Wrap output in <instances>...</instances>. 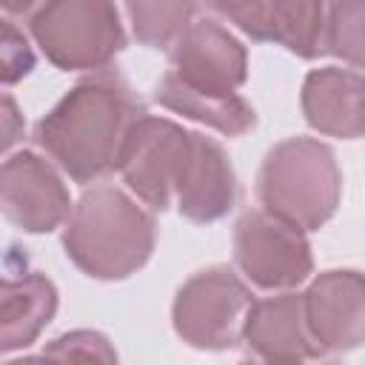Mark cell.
Listing matches in <instances>:
<instances>
[{
    "label": "cell",
    "instance_id": "1",
    "mask_svg": "<svg viewBox=\"0 0 365 365\" xmlns=\"http://www.w3.org/2000/svg\"><path fill=\"white\" fill-rule=\"evenodd\" d=\"M145 103L117 71H97L71 86L34 125V143L80 185L117 168Z\"/></svg>",
    "mask_w": 365,
    "mask_h": 365
},
{
    "label": "cell",
    "instance_id": "2",
    "mask_svg": "<svg viewBox=\"0 0 365 365\" xmlns=\"http://www.w3.org/2000/svg\"><path fill=\"white\" fill-rule=\"evenodd\" d=\"M154 214L117 185L88 188L63 231L66 257L91 279L117 282L137 274L154 254Z\"/></svg>",
    "mask_w": 365,
    "mask_h": 365
},
{
    "label": "cell",
    "instance_id": "3",
    "mask_svg": "<svg viewBox=\"0 0 365 365\" xmlns=\"http://www.w3.org/2000/svg\"><path fill=\"white\" fill-rule=\"evenodd\" d=\"M257 194L262 211L299 228L319 231L339 205L342 171L331 145L314 137L277 143L259 168Z\"/></svg>",
    "mask_w": 365,
    "mask_h": 365
},
{
    "label": "cell",
    "instance_id": "4",
    "mask_svg": "<svg viewBox=\"0 0 365 365\" xmlns=\"http://www.w3.org/2000/svg\"><path fill=\"white\" fill-rule=\"evenodd\" d=\"M26 26L46 54L63 71H103L125 48L120 9L106 0H54L40 3Z\"/></svg>",
    "mask_w": 365,
    "mask_h": 365
},
{
    "label": "cell",
    "instance_id": "5",
    "mask_svg": "<svg viewBox=\"0 0 365 365\" xmlns=\"http://www.w3.org/2000/svg\"><path fill=\"white\" fill-rule=\"evenodd\" d=\"M257 299L228 265L191 274L171 305V322L182 342L197 351H228L240 345L248 311Z\"/></svg>",
    "mask_w": 365,
    "mask_h": 365
},
{
    "label": "cell",
    "instance_id": "6",
    "mask_svg": "<svg viewBox=\"0 0 365 365\" xmlns=\"http://www.w3.org/2000/svg\"><path fill=\"white\" fill-rule=\"evenodd\" d=\"M234 262L242 277L265 291H291L314 271L305 231L268 211H245L234 225Z\"/></svg>",
    "mask_w": 365,
    "mask_h": 365
},
{
    "label": "cell",
    "instance_id": "7",
    "mask_svg": "<svg viewBox=\"0 0 365 365\" xmlns=\"http://www.w3.org/2000/svg\"><path fill=\"white\" fill-rule=\"evenodd\" d=\"M6 220L23 234H48L71 217V194L57 168L34 151L9 154L0 168Z\"/></svg>",
    "mask_w": 365,
    "mask_h": 365
},
{
    "label": "cell",
    "instance_id": "8",
    "mask_svg": "<svg viewBox=\"0 0 365 365\" xmlns=\"http://www.w3.org/2000/svg\"><path fill=\"white\" fill-rule=\"evenodd\" d=\"M188 131L168 117L145 114L128 134L117 171L125 185L154 211H165L174 200L177 171L185 154Z\"/></svg>",
    "mask_w": 365,
    "mask_h": 365
},
{
    "label": "cell",
    "instance_id": "9",
    "mask_svg": "<svg viewBox=\"0 0 365 365\" xmlns=\"http://www.w3.org/2000/svg\"><path fill=\"white\" fill-rule=\"evenodd\" d=\"M305 325L319 354L354 351L365 342V274L331 268L302 294Z\"/></svg>",
    "mask_w": 365,
    "mask_h": 365
},
{
    "label": "cell",
    "instance_id": "10",
    "mask_svg": "<svg viewBox=\"0 0 365 365\" xmlns=\"http://www.w3.org/2000/svg\"><path fill=\"white\" fill-rule=\"evenodd\" d=\"M171 71L202 91L237 94L248 80L245 46L214 17L197 14L171 48Z\"/></svg>",
    "mask_w": 365,
    "mask_h": 365
},
{
    "label": "cell",
    "instance_id": "11",
    "mask_svg": "<svg viewBox=\"0 0 365 365\" xmlns=\"http://www.w3.org/2000/svg\"><path fill=\"white\" fill-rule=\"evenodd\" d=\"M214 14L231 20L259 43H279L302 60L325 54V3L268 0V3H211Z\"/></svg>",
    "mask_w": 365,
    "mask_h": 365
},
{
    "label": "cell",
    "instance_id": "12",
    "mask_svg": "<svg viewBox=\"0 0 365 365\" xmlns=\"http://www.w3.org/2000/svg\"><path fill=\"white\" fill-rule=\"evenodd\" d=\"M174 200L185 220L205 225L228 217L240 200V182L225 148L200 134L188 131L185 154L174 182Z\"/></svg>",
    "mask_w": 365,
    "mask_h": 365
},
{
    "label": "cell",
    "instance_id": "13",
    "mask_svg": "<svg viewBox=\"0 0 365 365\" xmlns=\"http://www.w3.org/2000/svg\"><path fill=\"white\" fill-rule=\"evenodd\" d=\"M299 103L314 131L339 140L365 137V71L339 66L314 68L305 74Z\"/></svg>",
    "mask_w": 365,
    "mask_h": 365
},
{
    "label": "cell",
    "instance_id": "14",
    "mask_svg": "<svg viewBox=\"0 0 365 365\" xmlns=\"http://www.w3.org/2000/svg\"><path fill=\"white\" fill-rule=\"evenodd\" d=\"M242 339L259 359H268V362L302 365L305 359L322 356L305 325L302 294H294V291L257 299L248 311Z\"/></svg>",
    "mask_w": 365,
    "mask_h": 365
},
{
    "label": "cell",
    "instance_id": "15",
    "mask_svg": "<svg viewBox=\"0 0 365 365\" xmlns=\"http://www.w3.org/2000/svg\"><path fill=\"white\" fill-rule=\"evenodd\" d=\"M0 305H3V345L0 348L11 354V351H20L37 342L40 331L57 314L60 294H57V285L46 274L29 271L26 259L20 262V268H11V262L6 259Z\"/></svg>",
    "mask_w": 365,
    "mask_h": 365
},
{
    "label": "cell",
    "instance_id": "16",
    "mask_svg": "<svg viewBox=\"0 0 365 365\" xmlns=\"http://www.w3.org/2000/svg\"><path fill=\"white\" fill-rule=\"evenodd\" d=\"M154 100L163 108L182 114L194 123H202L225 137H240L257 125V111L245 97L194 88L182 83L174 71H165L160 77V83L154 86Z\"/></svg>",
    "mask_w": 365,
    "mask_h": 365
},
{
    "label": "cell",
    "instance_id": "17",
    "mask_svg": "<svg viewBox=\"0 0 365 365\" xmlns=\"http://www.w3.org/2000/svg\"><path fill=\"white\" fill-rule=\"evenodd\" d=\"M123 11L134 29V37L148 48H174L188 23L200 14L194 3H125Z\"/></svg>",
    "mask_w": 365,
    "mask_h": 365
},
{
    "label": "cell",
    "instance_id": "18",
    "mask_svg": "<svg viewBox=\"0 0 365 365\" xmlns=\"http://www.w3.org/2000/svg\"><path fill=\"white\" fill-rule=\"evenodd\" d=\"M325 54H334L348 66L365 68V0L328 3Z\"/></svg>",
    "mask_w": 365,
    "mask_h": 365
},
{
    "label": "cell",
    "instance_id": "19",
    "mask_svg": "<svg viewBox=\"0 0 365 365\" xmlns=\"http://www.w3.org/2000/svg\"><path fill=\"white\" fill-rule=\"evenodd\" d=\"M43 354L57 359L60 365H120L111 339L94 328L66 331L51 342H46Z\"/></svg>",
    "mask_w": 365,
    "mask_h": 365
},
{
    "label": "cell",
    "instance_id": "20",
    "mask_svg": "<svg viewBox=\"0 0 365 365\" xmlns=\"http://www.w3.org/2000/svg\"><path fill=\"white\" fill-rule=\"evenodd\" d=\"M0 60H3V71L0 74H3V83L6 86L23 80L34 68L31 46H29V40L23 37V31L9 17L3 20V54H0Z\"/></svg>",
    "mask_w": 365,
    "mask_h": 365
},
{
    "label": "cell",
    "instance_id": "21",
    "mask_svg": "<svg viewBox=\"0 0 365 365\" xmlns=\"http://www.w3.org/2000/svg\"><path fill=\"white\" fill-rule=\"evenodd\" d=\"M6 365H60L57 359L46 356V354H37V356H20V359H9Z\"/></svg>",
    "mask_w": 365,
    "mask_h": 365
},
{
    "label": "cell",
    "instance_id": "22",
    "mask_svg": "<svg viewBox=\"0 0 365 365\" xmlns=\"http://www.w3.org/2000/svg\"><path fill=\"white\" fill-rule=\"evenodd\" d=\"M240 365H294V362H268V359H245V362H240Z\"/></svg>",
    "mask_w": 365,
    "mask_h": 365
},
{
    "label": "cell",
    "instance_id": "23",
    "mask_svg": "<svg viewBox=\"0 0 365 365\" xmlns=\"http://www.w3.org/2000/svg\"><path fill=\"white\" fill-rule=\"evenodd\" d=\"M322 365H339V362H322Z\"/></svg>",
    "mask_w": 365,
    "mask_h": 365
}]
</instances>
